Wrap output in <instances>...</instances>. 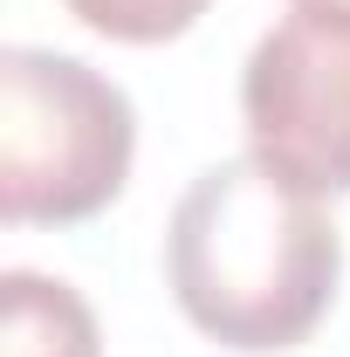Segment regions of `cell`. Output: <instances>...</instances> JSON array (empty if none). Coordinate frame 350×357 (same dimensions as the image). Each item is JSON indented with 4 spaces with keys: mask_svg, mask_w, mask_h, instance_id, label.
Instances as JSON below:
<instances>
[{
    "mask_svg": "<svg viewBox=\"0 0 350 357\" xmlns=\"http://www.w3.org/2000/svg\"><path fill=\"white\" fill-rule=\"evenodd\" d=\"M137 158L131 96L55 48H0V220L76 227L103 213Z\"/></svg>",
    "mask_w": 350,
    "mask_h": 357,
    "instance_id": "cell-2",
    "label": "cell"
},
{
    "mask_svg": "<svg viewBox=\"0 0 350 357\" xmlns=\"http://www.w3.org/2000/svg\"><path fill=\"white\" fill-rule=\"evenodd\" d=\"M296 7H350V0H296Z\"/></svg>",
    "mask_w": 350,
    "mask_h": 357,
    "instance_id": "cell-6",
    "label": "cell"
},
{
    "mask_svg": "<svg viewBox=\"0 0 350 357\" xmlns=\"http://www.w3.org/2000/svg\"><path fill=\"white\" fill-rule=\"evenodd\" d=\"M76 21H83L89 35H110V42H172V35H185L213 0H62Z\"/></svg>",
    "mask_w": 350,
    "mask_h": 357,
    "instance_id": "cell-5",
    "label": "cell"
},
{
    "mask_svg": "<svg viewBox=\"0 0 350 357\" xmlns=\"http://www.w3.org/2000/svg\"><path fill=\"white\" fill-rule=\"evenodd\" d=\"M248 151L309 192H350V7H289L241 69Z\"/></svg>",
    "mask_w": 350,
    "mask_h": 357,
    "instance_id": "cell-3",
    "label": "cell"
},
{
    "mask_svg": "<svg viewBox=\"0 0 350 357\" xmlns=\"http://www.w3.org/2000/svg\"><path fill=\"white\" fill-rule=\"evenodd\" d=\"M0 357H103L96 310L55 275L7 268L0 275Z\"/></svg>",
    "mask_w": 350,
    "mask_h": 357,
    "instance_id": "cell-4",
    "label": "cell"
},
{
    "mask_svg": "<svg viewBox=\"0 0 350 357\" xmlns=\"http://www.w3.org/2000/svg\"><path fill=\"white\" fill-rule=\"evenodd\" d=\"M165 282L185 323L220 351H296L337 303L344 234L323 192L282 178L254 151L220 158L172 206Z\"/></svg>",
    "mask_w": 350,
    "mask_h": 357,
    "instance_id": "cell-1",
    "label": "cell"
}]
</instances>
